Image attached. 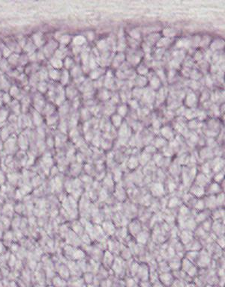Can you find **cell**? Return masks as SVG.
I'll list each match as a JSON object with an SVG mask.
<instances>
[{
  "label": "cell",
  "instance_id": "1",
  "mask_svg": "<svg viewBox=\"0 0 225 287\" xmlns=\"http://www.w3.org/2000/svg\"><path fill=\"white\" fill-rule=\"evenodd\" d=\"M35 41V43L38 46H40V45L42 44V36H38V34H35L34 37Z\"/></svg>",
  "mask_w": 225,
  "mask_h": 287
},
{
  "label": "cell",
  "instance_id": "2",
  "mask_svg": "<svg viewBox=\"0 0 225 287\" xmlns=\"http://www.w3.org/2000/svg\"><path fill=\"white\" fill-rule=\"evenodd\" d=\"M35 122L36 124H40L42 123V118L38 114H35Z\"/></svg>",
  "mask_w": 225,
  "mask_h": 287
},
{
  "label": "cell",
  "instance_id": "3",
  "mask_svg": "<svg viewBox=\"0 0 225 287\" xmlns=\"http://www.w3.org/2000/svg\"><path fill=\"white\" fill-rule=\"evenodd\" d=\"M6 116H7V112L5 111H2V112L0 113V121H3L4 120L6 119Z\"/></svg>",
  "mask_w": 225,
  "mask_h": 287
},
{
  "label": "cell",
  "instance_id": "4",
  "mask_svg": "<svg viewBox=\"0 0 225 287\" xmlns=\"http://www.w3.org/2000/svg\"><path fill=\"white\" fill-rule=\"evenodd\" d=\"M18 92H19V91H18V89L16 87H15V86L12 87V88H11V95H13V96H16V95L18 94Z\"/></svg>",
  "mask_w": 225,
  "mask_h": 287
},
{
  "label": "cell",
  "instance_id": "5",
  "mask_svg": "<svg viewBox=\"0 0 225 287\" xmlns=\"http://www.w3.org/2000/svg\"><path fill=\"white\" fill-rule=\"evenodd\" d=\"M46 89H47V86H46V84H44V83H41V84L39 85V90L40 91L44 92V91H46Z\"/></svg>",
  "mask_w": 225,
  "mask_h": 287
},
{
  "label": "cell",
  "instance_id": "6",
  "mask_svg": "<svg viewBox=\"0 0 225 287\" xmlns=\"http://www.w3.org/2000/svg\"><path fill=\"white\" fill-rule=\"evenodd\" d=\"M4 101L6 102V103L10 101V96H9L8 94L4 95Z\"/></svg>",
  "mask_w": 225,
  "mask_h": 287
},
{
  "label": "cell",
  "instance_id": "7",
  "mask_svg": "<svg viewBox=\"0 0 225 287\" xmlns=\"http://www.w3.org/2000/svg\"><path fill=\"white\" fill-rule=\"evenodd\" d=\"M10 52H10V51H9V50H8L7 48L5 49V51H4V54H5V56H8V55L9 54H10Z\"/></svg>",
  "mask_w": 225,
  "mask_h": 287
},
{
  "label": "cell",
  "instance_id": "8",
  "mask_svg": "<svg viewBox=\"0 0 225 287\" xmlns=\"http://www.w3.org/2000/svg\"><path fill=\"white\" fill-rule=\"evenodd\" d=\"M1 104H2V103H1V100H0V105H1Z\"/></svg>",
  "mask_w": 225,
  "mask_h": 287
}]
</instances>
